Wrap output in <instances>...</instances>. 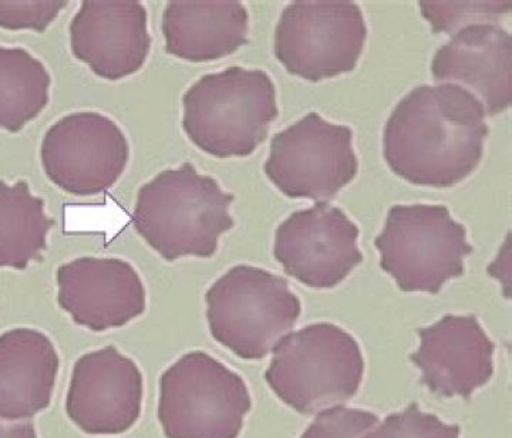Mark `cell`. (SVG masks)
I'll list each match as a JSON object with an SVG mask.
<instances>
[{"label": "cell", "instance_id": "cell-1", "mask_svg": "<svg viewBox=\"0 0 512 438\" xmlns=\"http://www.w3.org/2000/svg\"><path fill=\"white\" fill-rule=\"evenodd\" d=\"M488 136L485 110L457 84L420 86L394 109L384 127V160L414 185L453 187L473 173Z\"/></svg>", "mask_w": 512, "mask_h": 438}, {"label": "cell", "instance_id": "cell-2", "mask_svg": "<svg viewBox=\"0 0 512 438\" xmlns=\"http://www.w3.org/2000/svg\"><path fill=\"white\" fill-rule=\"evenodd\" d=\"M234 195L211 177L184 164L163 171L138 191L133 222L138 234L167 261L210 258L224 232L234 227Z\"/></svg>", "mask_w": 512, "mask_h": 438}, {"label": "cell", "instance_id": "cell-3", "mask_svg": "<svg viewBox=\"0 0 512 438\" xmlns=\"http://www.w3.org/2000/svg\"><path fill=\"white\" fill-rule=\"evenodd\" d=\"M183 127L214 157H247L278 117L275 86L262 70L229 67L207 74L185 93Z\"/></svg>", "mask_w": 512, "mask_h": 438}, {"label": "cell", "instance_id": "cell-4", "mask_svg": "<svg viewBox=\"0 0 512 438\" xmlns=\"http://www.w3.org/2000/svg\"><path fill=\"white\" fill-rule=\"evenodd\" d=\"M365 373L359 343L333 323H313L274 347L266 382L293 410L312 414L352 399Z\"/></svg>", "mask_w": 512, "mask_h": 438}, {"label": "cell", "instance_id": "cell-5", "mask_svg": "<svg viewBox=\"0 0 512 438\" xmlns=\"http://www.w3.org/2000/svg\"><path fill=\"white\" fill-rule=\"evenodd\" d=\"M205 299L212 336L244 360L268 356L302 311L285 279L247 265L229 269Z\"/></svg>", "mask_w": 512, "mask_h": 438}, {"label": "cell", "instance_id": "cell-6", "mask_svg": "<svg viewBox=\"0 0 512 438\" xmlns=\"http://www.w3.org/2000/svg\"><path fill=\"white\" fill-rule=\"evenodd\" d=\"M252 407L247 384L204 352L165 370L158 419L167 438H237Z\"/></svg>", "mask_w": 512, "mask_h": 438}, {"label": "cell", "instance_id": "cell-7", "mask_svg": "<svg viewBox=\"0 0 512 438\" xmlns=\"http://www.w3.org/2000/svg\"><path fill=\"white\" fill-rule=\"evenodd\" d=\"M375 245L383 271L404 292L439 293L464 274L473 252L466 228L443 205H394Z\"/></svg>", "mask_w": 512, "mask_h": 438}, {"label": "cell", "instance_id": "cell-8", "mask_svg": "<svg viewBox=\"0 0 512 438\" xmlns=\"http://www.w3.org/2000/svg\"><path fill=\"white\" fill-rule=\"evenodd\" d=\"M367 36L365 16L349 0H298L282 12L275 55L285 69L311 82L352 72Z\"/></svg>", "mask_w": 512, "mask_h": 438}, {"label": "cell", "instance_id": "cell-9", "mask_svg": "<svg viewBox=\"0 0 512 438\" xmlns=\"http://www.w3.org/2000/svg\"><path fill=\"white\" fill-rule=\"evenodd\" d=\"M352 130L311 113L272 138L265 173L291 198L329 200L356 177Z\"/></svg>", "mask_w": 512, "mask_h": 438}, {"label": "cell", "instance_id": "cell-10", "mask_svg": "<svg viewBox=\"0 0 512 438\" xmlns=\"http://www.w3.org/2000/svg\"><path fill=\"white\" fill-rule=\"evenodd\" d=\"M40 154L52 183L69 194L86 197L117 183L127 167L128 143L109 117L74 113L49 128Z\"/></svg>", "mask_w": 512, "mask_h": 438}, {"label": "cell", "instance_id": "cell-11", "mask_svg": "<svg viewBox=\"0 0 512 438\" xmlns=\"http://www.w3.org/2000/svg\"><path fill=\"white\" fill-rule=\"evenodd\" d=\"M359 228L339 208L318 202L293 212L275 235L276 261L303 285L330 289L348 278L363 255L357 247Z\"/></svg>", "mask_w": 512, "mask_h": 438}, {"label": "cell", "instance_id": "cell-12", "mask_svg": "<svg viewBox=\"0 0 512 438\" xmlns=\"http://www.w3.org/2000/svg\"><path fill=\"white\" fill-rule=\"evenodd\" d=\"M143 403V376L113 346L87 353L74 365L67 393L70 420L89 434H121L136 424Z\"/></svg>", "mask_w": 512, "mask_h": 438}, {"label": "cell", "instance_id": "cell-13", "mask_svg": "<svg viewBox=\"0 0 512 438\" xmlns=\"http://www.w3.org/2000/svg\"><path fill=\"white\" fill-rule=\"evenodd\" d=\"M57 302L77 325L94 332L121 328L146 311V289L123 259H74L57 271Z\"/></svg>", "mask_w": 512, "mask_h": 438}, {"label": "cell", "instance_id": "cell-14", "mask_svg": "<svg viewBox=\"0 0 512 438\" xmlns=\"http://www.w3.org/2000/svg\"><path fill=\"white\" fill-rule=\"evenodd\" d=\"M70 45L97 76H131L150 53L147 10L136 0H86L70 25Z\"/></svg>", "mask_w": 512, "mask_h": 438}, {"label": "cell", "instance_id": "cell-15", "mask_svg": "<svg viewBox=\"0 0 512 438\" xmlns=\"http://www.w3.org/2000/svg\"><path fill=\"white\" fill-rule=\"evenodd\" d=\"M419 336L420 347L410 359L431 392L468 399L490 382L495 346L476 316H444Z\"/></svg>", "mask_w": 512, "mask_h": 438}, {"label": "cell", "instance_id": "cell-16", "mask_svg": "<svg viewBox=\"0 0 512 438\" xmlns=\"http://www.w3.org/2000/svg\"><path fill=\"white\" fill-rule=\"evenodd\" d=\"M431 72L473 93L488 116L501 113L512 99L511 35L497 23H468L437 50Z\"/></svg>", "mask_w": 512, "mask_h": 438}, {"label": "cell", "instance_id": "cell-17", "mask_svg": "<svg viewBox=\"0 0 512 438\" xmlns=\"http://www.w3.org/2000/svg\"><path fill=\"white\" fill-rule=\"evenodd\" d=\"M165 50L202 63L237 52L248 40V10L237 0H173L163 16Z\"/></svg>", "mask_w": 512, "mask_h": 438}, {"label": "cell", "instance_id": "cell-18", "mask_svg": "<svg viewBox=\"0 0 512 438\" xmlns=\"http://www.w3.org/2000/svg\"><path fill=\"white\" fill-rule=\"evenodd\" d=\"M59 356L52 340L33 329L0 336V420L20 421L49 407Z\"/></svg>", "mask_w": 512, "mask_h": 438}, {"label": "cell", "instance_id": "cell-19", "mask_svg": "<svg viewBox=\"0 0 512 438\" xmlns=\"http://www.w3.org/2000/svg\"><path fill=\"white\" fill-rule=\"evenodd\" d=\"M53 224L25 181H0V268L25 269L39 259Z\"/></svg>", "mask_w": 512, "mask_h": 438}, {"label": "cell", "instance_id": "cell-20", "mask_svg": "<svg viewBox=\"0 0 512 438\" xmlns=\"http://www.w3.org/2000/svg\"><path fill=\"white\" fill-rule=\"evenodd\" d=\"M50 76L19 47L0 46V128L18 133L49 103Z\"/></svg>", "mask_w": 512, "mask_h": 438}, {"label": "cell", "instance_id": "cell-21", "mask_svg": "<svg viewBox=\"0 0 512 438\" xmlns=\"http://www.w3.org/2000/svg\"><path fill=\"white\" fill-rule=\"evenodd\" d=\"M421 13L429 20L433 30L453 32L464 23L491 22L495 16L511 10V2H420Z\"/></svg>", "mask_w": 512, "mask_h": 438}, {"label": "cell", "instance_id": "cell-22", "mask_svg": "<svg viewBox=\"0 0 512 438\" xmlns=\"http://www.w3.org/2000/svg\"><path fill=\"white\" fill-rule=\"evenodd\" d=\"M366 438H460V427L448 426L433 414L410 404L402 413L387 416Z\"/></svg>", "mask_w": 512, "mask_h": 438}, {"label": "cell", "instance_id": "cell-23", "mask_svg": "<svg viewBox=\"0 0 512 438\" xmlns=\"http://www.w3.org/2000/svg\"><path fill=\"white\" fill-rule=\"evenodd\" d=\"M377 424L370 411L336 406L319 413L301 438H366Z\"/></svg>", "mask_w": 512, "mask_h": 438}, {"label": "cell", "instance_id": "cell-24", "mask_svg": "<svg viewBox=\"0 0 512 438\" xmlns=\"http://www.w3.org/2000/svg\"><path fill=\"white\" fill-rule=\"evenodd\" d=\"M66 6V0H40V2L39 0H30V2L0 0V28L43 32Z\"/></svg>", "mask_w": 512, "mask_h": 438}, {"label": "cell", "instance_id": "cell-25", "mask_svg": "<svg viewBox=\"0 0 512 438\" xmlns=\"http://www.w3.org/2000/svg\"><path fill=\"white\" fill-rule=\"evenodd\" d=\"M0 438H37L32 423H9L0 420Z\"/></svg>", "mask_w": 512, "mask_h": 438}]
</instances>
